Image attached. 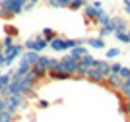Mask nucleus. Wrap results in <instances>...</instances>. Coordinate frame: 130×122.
<instances>
[{"label": "nucleus", "instance_id": "nucleus-1", "mask_svg": "<svg viewBox=\"0 0 130 122\" xmlns=\"http://www.w3.org/2000/svg\"><path fill=\"white\" fill-rule=\"evenodd\" d=\"M78 68H80V58H74L72 54H64V56L58 60V66H56L54 70H64V72H68V74L76 76Z\"/></svg>", "mask_w": 130, "mask_h": 122}, {"label": "nucleus", "instance_id": "nucleus-2", "mask_svg": "<svg viewBox=\"0 0 130 122\" xmlns=\"http://www.w3.org/2000/svg\"><path fill=\"white\" fill-rule=\"evenodd\" d=\"M23 50H25V48H23V45H18V43H14V45H10V47H4V48H2L4 58H6V66H12V64H14V60L22 56Z\"/></svg>", "mask_w": 130, "mask_h": 122}, {"label": "nucleus", "instance_id": "nucleus-3", "mask_svg": "<svg viewBox=\"0 0 130 122\" xmlns=\"http://www.w3.org/2000/svg\"><path fill=\"white\" fill-rule=\"evenodd\" d=\"M47 47H49V41H47L43 35H35V37L27 39L25 45H23L25 50H35V53H41V50H45Z\"/></svg>", "mask_w": 130, "mask_h": 122}, {"label": "nucleus", "instance_id": "nucleus-4", "mask_svg": "<svg viewBox=\"0 0 130 122\" xmlns=\"http://www.w3.org/2000/svg\"><path fill=\"white\" fill-rule=\"evenodd\" d=\"M6 99V111L12 112V114H16L20 109L25 107V97L23 95H10V97H4Z\"/></svg>", "mask_w": 130, "mask_h": 122}, {"label": "nucleus", "instance_id": "nucleus-5", "mask_svg": "<svg viewBox=\"0 0 130 122\" xmlns=\"http://www.w3.org/2000/svg\"><path fill=\"white\" fill-rule=\"evenodd\" d=\"M82 10H84V20H86L87 25H89V23H97V18H99V10L97 8H93L91 4H86Z\"/></svg>", "mask_w": 130, "mask_h": 122}, {"label": "nucleus", "instance_id": "nucleus-6", "mask_svg": "<svg viewBox=\"0 0 130 122\" xmlns=\"http://www.w3.org/2000/svg\"><path fill=\"white\" fill-rule=\"evenodd\" d=\"M120 83H122V78H120L119 74H109L107 78H105V81H103L105 87H107V89H113V91L119 89Z\"/></svg>", "mask_w": 130, "mask_h": 122}, {"label": "nucleus", "instance_id": "nucleus-7", "mask_svg": "<svg viewBox=\"0 0 130 122\" xmlns=\"http://www.w3.org/2000/svg\"><path fill=\"white\" fill-rule=\"evenodd\" d=\"M84 78L89 80V81H93V83H101V85H103V81H105V78L101 76V72H99L97 68H87L86 74H84Z\"/></svg>", "mask_w": 130, "mask_h": 122}, {"label": "nucleus", "instance_id": "nucleus-8", "mask_svg": "<svg viewBox=\"0 0 130 122\" xmlns=\"http://www.w3.org/2000/svg\"><path fill=\"white\" fill-rule=\"evenodd\" d=\"M47 76H49L51 80H54V81L74 80V76H72V74H68V72H64V70H49V72H47Z\"/></svg>", "mask_w": 130, "mask_h": 122}, {"label": "nucleus", "instance_id": "nucleus-9", "mask_svg": "<svg viewBox=\"0 0 130 122\" xmlns=\"http://www.w3.org/2000/svg\"><path fill=\"white\" fill-rule=\"evenodd\" d=\"M111 25H113L115 33L117 31H126V29H128V21H126L124 18H120V16H111Z\"/></svg>", "mask_w": 130, "mask_h": 122}, {"label": "nucleus", "instance_id": "nucleus-10", "mask_svg": "<svg viewBox=\"0 0 130 122\" xmlns=\"http://www.w3.org/2000/svg\"><path fill=\"white\" fill-rule=\"evenodd\" d=\"M49 48H53V50H56V53H62V50H66V37H54L53 41L49 43Z\"/></svg>", "mask_w": 130, "mask_h": 122}, {"label": "nucleus", "instance_id": "nucleus-11", "mask_svg": "<svg viewBox=\"0 0 130 122\" xmlns=\"http://www.w3.org/2000/svg\"><path fill=\"white\" fill-rule=\"evenodd\" d=\"M93 68H97L99 72H101V76H103V78H107V76L111 74V62H109L107 58H105V60H99V58H97Z\"/></svg>", "mask_w": 130, "mask_h": 122}, {"label": "nucleus", "instance_id": "nucleus-12", "mask_svg": "<svg viewBox=\"0 0 130 122\" xmlns=\"http://www.w3.org/2000/svg\"><path fill=\"white\" fill-rule=\"evenodd\" d=\"M117 91H119V97H120V99H130V78L122 80V83H120V87Z\"/></svg>", "mask_w": 130, "mask_h": 122}, {"label": "nucleus", "instance_id": "nucleus-13", "mask_svg": "<svg viewBox=\"0 0 130 122\" xmlns=\"http://www.w3.org/2000/svg\"><path fill=\"white\" fill-rule=\"evenodd\" d=\"M86 45H87V47H93V48H105V47H107V45H105V39H101V37L86 39Z\"/></svg>", "mask_w": 130, "mask_h": 122}, {"label": "nucleus", "instance_id": "nucleus-14", "mask_svg": "<svg viewBox=\"0 0 130 122\" xmlns=\"http://www.w3.org/2000/svg\"><path fill=\"white\" fill-rule=\"evenodd\" d=\"M20 58L27 60V62H29V64H31V66H33V64L37 62V58H39V53H35V50H23Z\"/></svg>", "mask_w": 130, "mask_h": 122}, {"label": "nucleus", "instance_id": "nucleus-15", "mask_svg": "<svg viewBox=\"0 0 130 122\" xmlns=\"http://www.w3.org/2000/svg\"><path fill=\"white\" fill-rule=\"evenodd\" d=\"M68 54H72L74 58H82L84 54H87V47H84V45H78V47L70 48V53H68Z\"/></svg>", "mask_w": 130, "mask_h": 122}, {"label": "nucleus", "instance_id": "nucleus-16", "mask_svg": "<svg viewBox=\"0 0 130 122\" xmlns=\"http://www.w3.org/2000/svg\"><path fill=\"white\" fill-rule=\"evenodd\" d=\"M109 23H111V16L101 8L99 10V18H97V25H109Z\"/></svg>", "mask_w": 130, "mask_h": 122}, {"label": "nucleus", "instance_id": "nucleus-17", "mask_svg": "<svg viewBox=\"0 0 130 122\" xmlns=\"http://www.w3.org/2000/svg\"><path fill=\"white\" fill-rule=\"evenodd\" d=\"M113 33H115V29H113L111 23H109V25H99V37L101 39L109 37V35H113Z\"/></svg>", "mask_w": 130, "mask_h": 122}, {"label": "nucleus", "instance_id": "nucleus-18", "mask_svg": "<svg viewBox=\"0 0 130 122\" xmlns=\"http://www.w3.org/2000/svg\"><path fill=\"white\" fill-rule=\"evenodd\" d=\"M86 4H87L86 0H70V4H68V10L78 12V10H82V8H84Z\"/></svg>", "mask_w": 130, "mask_h": 122}, {"label": "nucleus", "instance_id": "nucleus-19", "mask_svg": "<svg viewBox=\"0 0 130 122\" xmlns=\"http://www.w3.org/2000/svg\"><path fill=\"white\" fill-rule=\"evenodd\" d=\"M115 35V39L119 43H124V45H130V37L126 35V31H117V33H113Z\"/></svg>", "mask_w": 130, "mask_h": 122}, {"label": "nucleus", "instance_id": "nucleus-20", "mask_svg": "<svg viewBox=\"0 0 130 122\" xmlns=\"http://www.w3.org/2000/svg\"><path fill=\"white\" fill-rule=\"evenodd\" d=\"M41 35H43V37L47 39V41H49V43L53 41L54 37H58V33L54 31V29H51V27H45V29H43V33H41Z\"/></svg>", "mask_w": 130, "mask_h": 122}, {"label": "nucleus", "instance_id": "nucleus-21", "mask_svg": "<svg viewBox=\"0 0 130 122\" xmlns=\"http://www.w3.org/2000/svg\"><path fill=\"white\" fill-rule=\"evenodd\" d=\"M120 112L126 116L130 114V99H120Z\"/></svg>", "mask_w": 130, "mask_h": 122}, {"label": "nucleus", "instance_id": "nucleus-22", "mask_svg": "<svg viewBox=\"0 0 130 122\" xmlns=\"http://www.w3.org/2000/svg\"><path fill=\"white\" fill-rule=\"evenodd\" d=\"M119 54H120V48L113 47V48H107V53H105V58H107V60H111V58H117Z\"/></svg>", "mask_w": 130, "mask_h": 122}, {"label": "nucleus", "instance_id": "nucleus-23", "mask_svg": "<svg viewBox=\"0 0 130 122\" xmlns=\"http://www.w3.org/2000/svg\"><path fill=\"white\" fill-rule=\"evenodd\" d=\"M0 122H14V114L8 112L6 109H4V111H0Z\"/></svg>", "mask_w": 130, "mask_h": 122}, {"label": "nucleus", "instance_id": "nucleus-24", "mask_svg": "<svg viewBox=\"0 0 130 122\" xmlns=\"http://www.w3.org/2000/svg\"><path fill=\"white\" fill-rule=\"evenodd\" d=\"M12 81V74L10 72H6V74H0V85H2V87H6V85L10 83Z\"/></svg>", "mask_w": 130, "mask_h": 122}, {"label": "nucleus", "instance_id": "nucleus-25", "mask_svg": "<svg viewBox=\"0 0 130 122\" xmlns=\"http://www.w3.org/2000/svg\"><path fill=\"white\" fill-rule=\"evenodd\" d=\"M6 35H10V37H18V33H20V29H18L16 25H6Z\"/></svg>", "mask_w": 130, "mask_h": 122}, {"label": "nucleus", "instance_id": "nucleus-26", "mask_svg": "<svg viewBox=\"0 0 130 122\" xmlns=\"http://www.w3.org/2000/svg\"><path fill=\"white\" fill-rule=\"evenodd\" d=\"M0 43H2V48H4V47H10V45H14V43H16V37H10V35H6V37L2 39Z\"/></svg>", "mask_w": 130, "mask_h": 122}, {"label": "nucleus", "instance_id": "nucleus-27", "mask_svg": "<svg viewBox=\"0 0 130 122\" xmlns=\"http://www.w3.org/2000/svg\"><path fill=\"white\" fill-rule=\"evenodd\" d=\"M119 76L122 78V80L130 78V68H128V66H122V68H120V72H119Z\"/></svg>", "mask_w": 130, "mask_h": 122}, {"label": "nucleus", "instance_id": "nucleus-28", "mask_svg": "<svg viewBox=\"0 0 130 122\" xmlns=\"http://www.w3.org/2000/svg\"><path fill=\"white\" fill-rule=\"evenodd\" d=\"M120 68H122V64H120V62H111V74H119Z\"/></svg>", "mask_w": 130, "mask_h": 122}, {"label": "nucleus", "instance_id": "nucleus-29", "mask_svg": "<svg viewBox=\"0 0 130 122\" xmlns=\"http://www.w3.org/2000/svg\"><path fill=\"white\" fill-rule=\"evenodd\" d=\"M37 105H39V109H49V107H51V103L47 101V99H39V103H37Z\"/></svg>", "mask_w": 130, "mask_h": 122}, {"label": "nucleus", "instance_id": "nucleus-30", "mask_svg": "<svg viewBox=\"0 0 130 122\" xmlns=\"http://www.w3.org/2000/svg\"><path fill=\"white\" fill-rule=\"evenodd\" d=\"M122 8H124L126 16H130V0H122Z\"/></svg>", "mask_w": 130, "mask_h": 122}, {"label": "nucleus", "instance_id": "nucleus-31", "mask_svg": "<svg viewBox=\"0 0 130 122\" xmlns=\"http://www.w3.org/2000/svg\"><path fill=\"white\" fill-rule=\"evenodd\" d=\"M27 99H37V91H35V89H31V91H29V93H27Z\"/></svg>", "mask_w": 130, "mask_h": 122}, {"label": "nucleus", "instance_id": "nucleus-32", "mask_svg": "<svg viewBox=\"0 0 130 122\" xmlns=\"http://www.w3.org/2000/svg\"><path fill=\"white\" fill-rule=\"evenodd\" d=\"M93 8H97V10H101V6H103V4H101V0H93Z\"/></svg>", "mask_w": 130, "mask_h": 122}, {"label": "nucleus", "instance_id": "nucleus-33", "mask_svg": "<svg viewBox=\"0 0 130 122\" xmlns=\"http://www.w3.org/2000/svg\"><path fill=\"white\" fill-rule=\"evenodd\" d=\"M4 109H6V99L0 97V111H4Z\"/></svg>", "mask_w": 130, "mask_h": 122}, {"label": "nucleus", "instance_id": "nucleus-34", "mask_svg": "<svg viewBox=\"0 0 130 122\" xmlns=\"http://www.w3.org/2000/svg\"><path fill=\"white\" fill-rule=\"evenodd\" d=\"M27 2H31V4L35 6V4H37V2H39V0H27Z\"/></svg>", "mask_w": 130, "mask_h": 122}, {"label": "nucleus", "instance_id": "nucleus-35", "mask_svg": "<svg viewBox=\"0 0 130 122\" xmlns=\"http://www.w3.org/2000/svg\"><path fill=\"white\" fill-rule=\"evenodd\" d=\"M126 35H128V37H130V25H128V29H126Z\"/></svg>", "mask_w": 130, "mask_h": 122}, {"label": "nucleus", "instance_id": "nucleus-36", "mask_svg": "<svg viewBox=\"0 0 130 122\" xmlns=\"http://www.w3.org/2000/svg\"><path fill=\"white\" fill-rule=\"evenodd\" d=\"M0 53H2V43H0Z\"/></svg>", "mask_w": 130, "mask_h": 122}, {"label": "nucleus", "instance_id": "nucleus-37", "mask_svg": "<svg viewBox=\"0 0 130 122\" xmlns=\"http://www.w3.org/2000/svg\"><path fill=\"white\" fill-rule=\"evenodd\" d=\"M0 93H2V85H0Z\"/></svg>", "mask_w": 130, "mask_h": 122}, {"label": "nucleus", "instance_id": "nucleus-38", "mask_svg": "<svg viewBox=\"0 0 130 122\" xmlns=\"http://www.w3.org/2000/svg\"><path fill=\"white\" fill-rule=\"evenodd\" d=\"M128 122H130V114H128Z\"/></svg>", "mask_w": 130, "mask_h": 122}, {"label": "nucleus", "instance_id": "nucleus-39", "mask_svg": "<svg viewBox=\"0 0 130 122\" xmlns=\"http://www.w3.org/2000/svg\"><path fill=\"white\" fill-rule=\"evenodd\" d=\"M86 2H87V0H86Z\"/></svg>", "mask_w": 130, "mask_h": 122}]
</instances>
